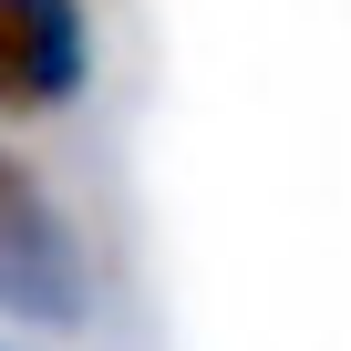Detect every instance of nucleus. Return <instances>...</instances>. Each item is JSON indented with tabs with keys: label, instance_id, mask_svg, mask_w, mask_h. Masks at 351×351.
<instances>
[{
	"label": "nucleus",
	"instance_id": "obj_2",
	"mask_svg": "<svg viewBox=\"0 0 351 351\" xmlns=\"http://www.w3.org/2000/svg\"><path fill=\"white\" fill-rule=\"evenodd\" d=\"M93 93L83 0H0V114H62Z\"/></svg>",
	"mask_w": 351,
	"mask_h": 351
},
{
	"label": "nucleus",
	"instance_id": "obj_1",
	"mask_svg": "<svg viewBox=\"0 0 351 351\" xmlns=\"http://www.w3.org/2000/svg\"><path fill=\"white\" fill-rule=\"evenodd\" d=\"M93 248L73 228V207L42 186V165L0 145V320L11 330H93Z\"/></svg>",
	"mask_w": 351,
	"mask_h": 351
},
{
	"label": "nucleus",
	"instance_id": "obj_3",
	"mask_svg": "<svg viewBox=\"0 0 351 351\" xmlns=\"http://www.w3.org/2000/svg\"><path fill=\"white\" fill-rule=\"evenodd\" d=\"M0 351H21V341H0Z\"/></svg>",
	"mask_w": 351,
	"mask_h": 351
}]
</instances>
